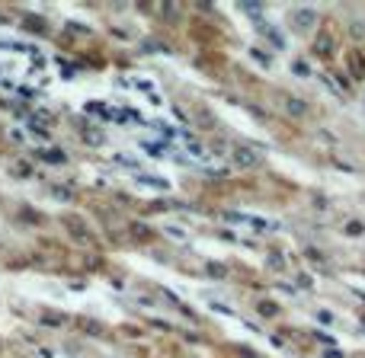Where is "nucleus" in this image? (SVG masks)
Instances as JSON below:
<instances>
[{"label": "nucleus", "mask_w": 365, "mask_h": 358, "mask_svg": "<svg viewBox=\"0 0 365 358\" xmlns=\"http://www.w3.org/2000/svg\"><path fill=\"white\" fill-rule=\"evenodd\" d=\"M346 68L353 70V77L365 80V55H362V51H349V55H346Z\"/></svg>", "instance_id": "obj_1"}, {"label": "nucleus", "mask_w": 365, "mask_h": 358, "mask_svg": "<svg viewBox=\"0 0 365 358\" xmlns=\"http://www.w3.org/2000/svg\"><path fill=\"white\" fill-rule=\"evenodd\" d=\"M42 320H45V323H64V317H58V314H45Z\"/></svg>", "instance_id": "obj_2"}]
</instances>
